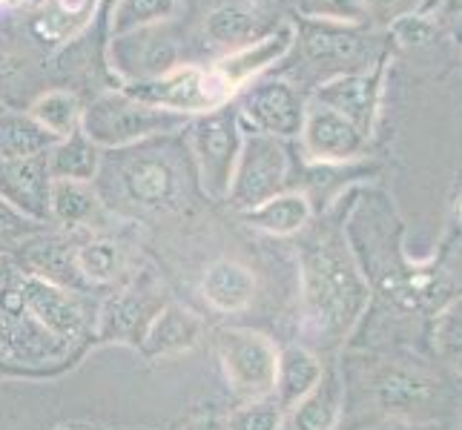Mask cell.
<instances>
[{
	"label": "cell",
	"mask_w": 462,
	"mask_h": 430,
	"mask_svg": "<svg viewBox=\"0 0 462 430\" xmlns=\"http://www.w3.org/2000/svg\"><path fill=\"white\" fill-rule=\"evenodd\" d=\"M339 381L337 376H325L322 381L293 407V416L288 430H333L339 419Z\"/></svg>",
	"instance_id": "obj_23"
},
{
	"label": "cell",
	"mask_w": 462,
	"mask_h": 430,
	"mask_svg": "<svg viewBox=\"0 0 462 430\" xmlns=\"http://www.w3.org/2000/svg\"><path fill=\"white\" fill-rule=\"evenodd\" d=\"M405 4H408V0H362L365 14H374V18H379V21L396 18Z\"/></svg>",
	"instance_id": "obj_33"
},
{
	"label": "cell",
	"mask_w": 462,
	"mask_h": 430,
	"mask_svg": "<svg viewBox=\"0 0 462 430\" xmlns=\"http://www.w3.org/2000/svg\"><path fill=\"white\" fill-rule=\"evenodd\" d=\"M301 46H305L308 58L316 63H345L362 52L359 35L328 21H313L305 29V35H301Z\"/></svg>",
	"instance_id": "obj_25"
},
{
	"label": "cell",
	"mask_w": 462,
	"mask_h": 430,
	"mask_svg": "<svg viewBox=\"0 0 462 430\" xmlns=\"http://www.w3.org/2000/svg\"><path fill=\"white\" fill-rule=\"evenodd\" d=\"M238 121H247L256 133L273 138H291L301 133L305 124V106L291 84L270 81L250 87L238 106Z\"/></svg>",
	"instance_id": "obj_8"
},
{
	"label": "cell",
	"mask_w": 462,
	"mask_h": 430,
	"mask_svg": "<svg viewBox=\"0 0 462 430\" xmlns=\"http://www.w3.org/2000/svg\"><path fill=\"white\" fill-rule=\"evenodd\" d=\"M225 430H282V410L270 402H250L230 413Z\"/></svg>",
	"instance_id": "obj_29"
},
{
	"label": "cell",
	"mask_w": 462,
	"mask_h": 430,
	"mask_svg": "<svg viewBox=\"0 0 462 430\" xmlns=\"http://www.w3.org/2000/svg\"><path fill=\"white\" fill-rule=\"evenodd\" d=\"M245 221L270 235H293L310 221V201L301 193H279L247 210Z\"/></svg>",
	"instance_id": "obj_19"
},
{
	"label": "cell",
	"mask_w": 462,
	"mask_h": 430,
	"mask_svg": "<svg viewBox=\"0 0 462 430\" xmlns=\"http://www.w3.org/2000/svg\"><path fill=\"white\" fill-rule=\"evenodd\" d=\"M58 430H95V427H78V425H72V427H58Z\"/></svg>",
	"instance_id": "obj_38"
},
{
	"label": "cell",
	"mask_w": 462,
	"mask_h": 430,
	"mask_svg": "<svg viewBox=\"0 0 462 430\" xmlns=\"http://www.w3.org/2000/svg\"><path fill=\"white\" fill-rule=\"evenodd\" d=\"M218 356L230 388L247 399H262L276 388L279 353L273 342L253 330H225L218 336Z\"/></svg>",
	"instance_id": "obj_6"
},
{
	"label": "cell",
	"mask_w": 462,
	"mask_h": 430,
	"mask_svg": "<svg viewBox=\"0 0 462 430\" xmlns=\"http://www.w3.org/2000/svg\"><path fill=\"white\" fill-rule=\"evenodd\" d=\"M23 307L38 318V325H43L50 333L60 339H72L84 327V316L75 307V301L55 287L50 279L41 276H26L21 284Z\"/></svg>",
	"instance_id": "obj_13"
},
{
	"label": "cell",
	"mask_w": 462,
	"mask_h": 430,
	"mask_svg": "<svg viewBox=\"0 0 462 430\" xmlns=\"http://www.w3.org/2000/svg\"><path fill=\"white\" fill-rule=\"evenodd\" d=\"M14 69H18V60H14L9 52H0V78L9 75V72H14Z\"/></svg>",
	"instance_id": "obj_35"
},
{
	"label": "cell",
	"mask_w": 462,
	"mask_h": 430,
	"mask_svg": "<svg viewBox=\"0 0 462 430\" xmlns=\"http://www.w3.org/2000/svg\"><path fill=\"white\" fill-rule=\"evenodd\" d=\"M179 9V0H118L116 12L109 14V35H124L144 26L164 23Z\"/></svg>",
	"instance_id": "obj_26"
},
{
	"label": "cell",
	"mask_w": 462,
	"mask_h": 430,
	"mask_svg": "<svg viewBox=\"0 0 462 430\" xmlns=\"http://www.w3.org/2000/svg\"><path fill=\"white\" fill-rule=\"evenodd\" d=\"M21 224H26V218L21 213H14L6 201H0V238L9 235V233H18Z\"/></svg>",
	"instance_id": "obj_34"
},
{
	"label": "cell",
	"mask_w": 462,
	"mask_h": 430,
	"mask_svg": "<svg viewBox=\"0 0 462 430\" xmlns=\"http://www.w3.org/2000/svg\"><path fill=\"white\" fill-rule=\"evenodd\" d=\"M58 143L38 121L18 113H0V161H23L46 155Z\"/></svg>",
	"instance_id": "obj_20"
},
{
	"label": "cell",
	"mask_w": 462,
	"mask_h": 430,
	"mask_svg": "<svg viewBox=\"0 0 462 430\" xmlns=\"http://www.w3.org/2000/svg\"><path fill=\"white\" fill-rule=\"evenodd\" d=\"M50 172L46 158H23V161H0V201H6L23 218L41 221L50 215Z\"/></svg>",
	"instance_id": "obj_10"
},
{
	"label": "cell",
	"mask_w": 462,
	"mask_h": 430,
	"mask_svg": "<svg viewBox=\"0 0 462 430\" xmlns=\"http://www.w3.org/2000/svg\"><path fill=\"white\" fill-rule=\"evenodd\" d=\"M299 135L305 141L308 155L316 161H347L365 147V135L359 126L322 104L305 109V124H301Z\"/></svg>",
	"instance_id": "obj_9"
},
{
	"label": "cell",
	"mask_w": 462,
	"mask_h": 430,
	"mask_svg": "<svg viewBox=\"0 0 462 430\" xmlns=\"http://www.w3.org/2000/svg\"><path fill=\"white\" fill-rule=\"evenodd\" d=\"M316 104L354 121L359 130L371 124V81L359 75H342L316 92Z\"/></svg>",
	"instance_id": "obj_22"
},
{
	"label": "cell",
	"mask_w": 462,
	"mask_h": 430,
	"mask_svg": "<svg viewBox=\"0 0 462 430\" xmlns=\"http://www.w3.org/2000/svg\"><path fill=\"white\" fill-rule=\"evenodd\" d=\"M305 12L313 21H328V23H356L365 18V6L362 0H308Z\"/></svg>",
	"instance_id": "obj_31"
},
{
	"label": "cell",
	"mask_w": 462,
	"mask_h": 430,
	"mask_svg": "<svg viewBox=\"0 0 462 430\" xmlns=\"http://www.w3.org/2000/svg\"><path fill=\"white\" fill-rule=\"evenodd\" d=\"M109 63L124 84L152 81L181 67V46L164 23L116 35L109 43Z\"/></svg>",
	"instance_id": "obj_7"
},
{
	"label": "cell",
	"mask_w": 462,
	"mask_h": 430,
	"mask_svg": "<svg viewBox=\"0 0 462 430\" xmlns=\"http://www.w3.org/2000/svg\"><path fill=\"white\" fill-rule=\"evenodd\" d=\"M121 92H126L130 98L150 104V106H162L170 113L179 115H204L213 113V109L225 106L230 101V89L227 84L213 69H201V67H175L172 72L152 78V81H138V84H124Z\"/></svg>",
	"instance_id": "obj_3"
},
{
	"label": "cell",
	"mask_w": 462,
	"mask_h": 430,
	"mask_svg": "<svg viewBox=\"0 0 462 430\" xmlns=\"http://www.w3.org/2000/svg\"><path fill=\"white\" fill-rule=\"evenodd\" d=\"M81 115H84L81 101H78L75 95L67 89L43 92L41 98H35L29 106V118L38 121L43 130L50 135H55L58 141L69 138L81 130Z\"/></svg>",
	"instance_id": "obj_24"
},
{
	"label": "cell",
	"mask_w": 462,
	"mask_h": 430,
	"mask_svg": "<svg viewBox=\"0 0 462 430\" xmlns=\"http://www.w3.org/2000/svg\"><path fill=\"white\" fill-rule=\"evenodd\" d=\"M276 26L270 23V18L262 9L247 6V4H221L213 12L204 14V35L216 46H225L230 52L264 38L267 32H273Z\"/></svg>",
	"instance_id": "obj_14"
},
{
	"label": "cell",
	"mask_w": 462,
	"mask_h": 430,
	"mask_svg": "<svg viewBox=\"0 0 462 430\" xmlns=\"http://www.w3.org/2000/svg\"><path fill=\"white\" fill-rule=\"evenodd\" d=\"M189 133H193V152L204 193L210 198H227L245 138L238 113L225 104L213 113L196 115V121L189 124Z\"/></svg>",
	"instance_id": "obj_4"
},
{
	"label": "cell",
	"mask_w": 462,
	"mask_h": 430,
	"mask_svg": "<svg viewBox=\"0 0 462 430\" xmlns=\"http://www.w3.org/2000/svg\"><path fill=\"white\" fill-rule=\"evenodd\" d=\"M75 267L89 281H101V284L113 281L121 270V247L116 242H109V238L89 242L75 252Z\"/></svg>",
	"instance_id": "obj_28"
},
{
	"label": "cell",
	"mask_w": 462,
	"mask_h": 430,
	"mask_svg": "<svg viewBox=\"0 0 462 430\" xmlns=\"http://www.w3.org/2000/svg\"><path fill=\"white\" fill-rule=\"evenodd\" d=\"M322 361L305 347H288L279 353L276 371V405L279 410H293L305 396L322 381Z\"/></svg>",
	"instance_id": "obj_16"
},
{
	"label": "cell",
	"mask_w": 462,
	"mask_h": 430,
	"mask_svg": "<svg viewBox=\"0 0 462 430\" xmlns=\"http://www.w3.org/2000/svg\"><path fill=\"white\" fill-rule=\"evenodd\" d=\"M201 293L207 305L218 313H238L256 296V276L250 273V267L238 261H216L204 270Z\"/></svg>",
	"instance_id": "obj_15"
},
{
	"label": "cell",
	"mask_w": 462,
	"mask_h": 430,
	"mask_svg": "<svg viewBox=\"0 0 462 430\" xmlns=\"http://www.w3.org/2000/svg\"><path fill=\"white\" fill-rule=\"evenodd\" d=\"M187 124H189L187 115L141 104L118 89V92H104L89 106H84L81 133L98 150H121L152 135L175 133Z\"/></svg>",
	"instance_id": "obj_1"
},
{
	"label": "cell",
	"mask_w": 462,
	"mask_h": 430,
	"mask_svg": "<svg viewBox=\"0 0 462 430\" xmlns=\"http://www.w3.org/2000/svg\"><path fill=\"white\" fill-rule=\"evenodd\" d=\"M434 32H437V26L425 18H417V14H405V18L393 23V35L402 46H422L434 38Z\"/></svg>",
	"instance_id": "obj_32"
},
{
	"label": "cell",
	"mask_w": 462,
	"mask_h": 430,
	"mask_svg": "<svg viewBox=\"0 0 462 430\" xmlns=\"http://www.w3.org/2000/svg\"><path fill=\"white\" fill-rule=\"evenodd\" d=\"M365 296H368V287L339 250L325 244L308 256L305 298L310 316L322 330H342L362 310Z\"/></svg>",
	"instance_id": "obj_2"
},
{
	"label": "cell",
	"mask_w": 462,
	"mask_h": 430,
	"mask_svg": "<svg viewBox=\"0 0 462 430\" xmlns=\"http://www.w3.org/2000/svg\"><path fill=\"white\" fill-rule=\"evenodd\" d=\"M46 172L52 181H81L89 184L101 167V150L78 130L75 135L58 141L55 147L43 155Z\"/></svg>",
	"instance_id": "obj_18"
},
{
	"label": "cell",
	"mask_w": 462,
	"mask_h": 430,
	"mask_svg": "<svg viewBox=\"0 0 462 430\" xmlns=\"http://www.w3.org/2000/svg\"><path fill=\"white\" fill-rule=\"evenodd\" d=\"M95 213V193L81 181H52L50 184V215L63 224H84Z\"/></svg>",
	"instance_id": "obj_27"
},
{
	"label": "cell",
	"mask_w": 462,
	"mask_h": 430,
	"mask_svg": "<svg viewBox=\"0 0 462 430\" xmlns=\"http://www.w3.org/2000/svg\"><path fill=\"white\" fill-rule=\"evenodd\" d=\"M293 43H296V26L279 23L273 32H267L264 38L225 55L213 67V72L227 84L230 92H236L238 87H245L247 81H253V78H259L264 69L273 67V63H279L284 55L291 52Z\"/></svg>",
	"instance_id": "obj_11"
},
{
	"label": "cell",
	"mask_w": 462,
	"mask_h": 430,
	"mask_svg": "<svg viewBox=\"0 0 462 430\" xmlns=\"http://www.w3.org/2000/svg\"><path fill=\"white\" fill-rule=\"evenodd\" d=\"M284 178H288V152H284L279 138L256 130L245 133L227 193L233 206H238L242 213L253 210L262 201L279 196Z\"/></svg>",
	"instance_id": "obj_5"
},
{
	"label": "cell",
	"mask_w": 462,
	"mask_h": 430,
	"mask_svg": "<svg viewBox=\"0 0 462 430\" xmlns=\"http://www.w3.org/2000/svg\"><path fill=\"white\" fill-rule=\"evenodd\" d=\"M437 344L451 361H462V301L451 305L437 322Z\"/></svg>",
	"instance_id": "obj_30"
},
{
	"label": "cell",
	"mask_w": 462,
	"mask_h": 430,
	"mask_svg": "<svg viewBox=\"0 0 462 430\" xmlns=\"http://www.w3.org/2000/svg\"><path fill=\"white\" fill-rule=\"evenodd\" d=\"M189 430H225V425H221L218 419H199L189 425Z\"/></svg>",
	"instance_id": "obj_36"
},
{
	"label": "cell",
	"mask_w": 462,
	"mask_h": 430,
	"mask_svg": "<svg viewBox=\"0 0 462 430\" xmlns=\"http://www.w3.org/2000/svg\"><path fill=\"white\" fill-rule=\"evenodd\" d=\"M376 399L391 413L420 410L434 399V381L405 368H391L376 381Z\"/></svg>",
	"instance_id": "obj_21"
},
{
	"label": "cell",
	"mask_w": 462,
	"mask_h": 430,
	"mask_svg": "<svg viewBox=\"0 0 462 430\" xmlns=\"http://www.w3.org/2000/svg\"><path fill=\"white\" fill-rule=\"evenodd\" d=\"M116 6H118V0H98V6H95V9H98V12H101V18L109 23V14L116 12Z\"/></svg>",
	"instance_id": "obj_37"
},
{
	"label": "cell",
	"mask_w": 462,
	"mask_h": 430,
	"mask_svg": "<svg viewBox=\"0 0 462 430\" xmlns=\"http://www.w3.org/2000/svg\"><path fill=\"white\" fill-rule=\"evenodd\" d=\"M199 339H201L199 318L179 305H170L152 318L144 336V350L147 356H175L184 353V350H193Z\"/></svg>",
	"instance_id": "obj_17"
},
{
	"label": "cell",
	"mask_w": 462,
	"mask_h": 430,
	"mask_svg": "<svg viewBox=\"0 0 462 430\" xmlns=\"http://www.w3.org/2000/svg\"><path fill=\"white\" fill-rule=\"evenodd\" d=\"M121 187L130 201L150 210H170L179 198V175L167 158L138 155L121 169Z\"/></svg>",
	"instance_id": "obj_12"
}]
</instances>
